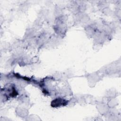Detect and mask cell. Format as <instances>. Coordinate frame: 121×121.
Segmentation results:
<instances>
[{
    "label": "cell",
    "instance_id": "obj_1",
    "mask_svg": "<svg viewBox=\"0 0 121 121\" xmlns=\"http://www.w3.org/2000/svg\"><path fill=\"white\" fill-rule=\"evenodd\" d=\"M67 101L64 99L61 98H57L52 101L51 105L54 107H59L61 105L65 106L67 104Z\"/></svg>",
    "mask_w": 121,
    "mask_h": 121
}]
</instances>
